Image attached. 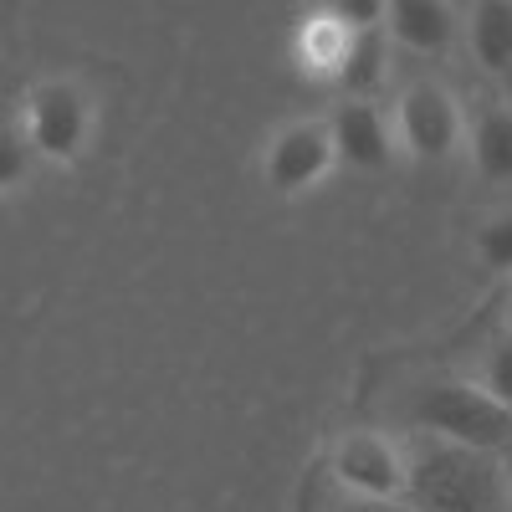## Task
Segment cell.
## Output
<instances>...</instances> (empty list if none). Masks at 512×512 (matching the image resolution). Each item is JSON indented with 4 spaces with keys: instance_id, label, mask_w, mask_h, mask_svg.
I'll return each mask as SVG.
<instances>
[{
    "instance_id": "5bb4252c",
    "label": "cell",
    "mask_w": 512,
    "mask_h": 512,
    "mask_svg": "<svg viewBox=\"0 0 512 512\" xmlns=\"http://www.w3.org/2000/svg\"><path fill=\"white\" fill-rule=\"evenodd\" d=\"M477 384L497 405L512 410V333H502V338H492V344H487L482 369H477Z\"/></svg>"
},
{
    "instance_id": "2e32d148",
    "label": "cell",
    "mask_w": 512,
    "mask_h": 512,
    "mask_svg": "<svg viewBox=\"0 0 512 512\" xmlns=\"http://www.w3.org/2000/svg\"><path fill=\"white\" fill-rule=\"evenodd\" d=\"M333 21H344L349 31H374L384 26V11H390V0H323Z\"/></svg>"
},
{
    "instance_id": "52a82bcc",
    "label": "cell",
    "mask_w": 512,
    "mask_h": 512,
    "mask_svg": "<svg viewBox=\"0 0 512 512\" xmlns=\"http://www.w3.org/2000/svg\"><path fill=\"white\" fill-rule=\"evenodd\" d=\"M328 134H333V154L344 169H359V175H379V169H390L400 139L390 118H384L369 98H349L338 103V113L328 118Z\"/></svg>"
},
{
    "instance_id": "277c9868",
    "label": "cell",
    "mask_w": 512,
    "mask_h": 512,
    "mask_svg": "<svg viewBox=\"0 0 512 512\" xmlns=\"http://www.w3.org/2000/svg\"><path fill=\"white\" fill-rule=\"evenodd\" d=\"M333 477L359 502H405L410 456L379 431H354L333 446Z\"/></svg>"
},
{
    "instance_id": "3957f363",
    "label": "cell",
    "mask_w": 512,
    "mask_h": 512,
    "mask_svg": "<svg viewBox=\"0 0 512 512\" xmlns=\"http://www.w3.org/2000/svg\"><path fill=\"white\" fill-rule=\"evenodd\" d=\"M395 139L425 164H446L466 144V118L441 82H410L395 103Z\"/></svg>"
},
{
    "instance_id": "30bf717a",
    "label": "cell",
    "mask_w": 512,
    "mask_h": 512,
    "mask_svg": "<svg viewBox=\"0 0 512 512\" xmlns=\"http://www.w3.org/2000/svg\"><path fill=\"white\" fill-rule=\"evenodd\" d=\"M466 41L487 72H512V0H477L472 21H466Z\"/></svg>"
},
{
    "instance_id": "6da1fadb",
    "label": "cell",
    "mask_w": 512,
    "mask_h": 512,
    "mask_svg": "<svg viewBox=\"0 0 512 512\" xmlns=\"http://www.w3.org/2000/svg\"><path fill=\"white\" fill-rule=\"evenodd\" d=\"M415 512H512L507 466L492 451L472 446H431L410 456V492Z\"/></svg>"
},
{
    "instance_id": "e0dca14e",
    "label": "cell",
    "mask_w": 512,
    "mask_h": 512,
    "mask_svg": "<svg viewBox=\"0 0 512 512\" xmlns=\"http://www.w3.org/2000/svg\"><path fill=\"white\" fill-rule=\"evenodd\" d=\"M344 512H400V502H359V497H354Z\"/></svg>"
},
{
    "instance_id": "ba28073f",
    "label": "cell",
    "mask_w": 512,
    "mask_h": 512,
    "mask_svg": "<svg viewBox=\"0 0 512 512\" xmlns=\"http://www.w3.org/2000/svg\"><path fill=\"white\" fill-rule=\"evenodd\" d=\"M456 6L451 0H390L384 11V31L395 47L415 52V57H441L456 41Z\"/></svg>"
},
{
    "instance_id": "5b68a950",
    "label": "cell",
    "mask_w": 512,
    "mask_h": 512,
    "mask_svg": "<svg viewBox=\"0 0 512 512\" xmlns=\"http://www.w3.org/2000/svg\"><path fill=\"white\" fill-rule=\"evenodd\" d=\"M88 134H93V108H88V98H82V88H72V82H41V88H31V98H26V144H31V154L52 159V164H67V159L82 154Z\"/></svg>"
},
{
    "instance_id": "9a60e30c",
    "label": "cell",
    "mask_w": 512,
    "mask_h": 512,
    "mask_svg": "<svg viewBox=\"0 0 512 512\" xmlns=\"http://www.w3.org/2000/svg\"><path fill=\"white\" fill-rule=\"evenodd\" d=\"M26 169H31V144H26V134H16V128L0 123V190L21 185Z\"/></svg>"
},
{
    "instance_id": "7c38bea8",
    "label": "cell",
    "mask_w": 512,
    "mask_h": 512,
    "mask_svg": "<svg viewBox=\"0 0 512 512\" xmlns=\"http://www.w3.org/2000/svg\"><path fill=\"white\" fill-rule=\"evenodd\" d=\"M349 36H354V31H349L344 21L323 16V21H313V26L303 31V57L333 77V72H338V62H344V52H349Z\"/></svg>"
},
{
    "instance_id": "8fae6325",
    "label": "cell",
    "mask_w": 512,
    "mask_h": 512,
    "mask_svg": "<svg viewBox=\"0 0 512 512\" xmlns=\"http://www.w3.org/2000/svg\"><path fill=\"white\" fill-rule=\"evenodd\" d=\"M384 72H390V36H384V26H374V31L349 36V52H344V62H338L333 82L349 98H369L384 82Z\"/></svg>"
},
{
    "instance_id": "ac0fdd59",
    "label": "cell",
    "mask_w": 512,
    "mask_h": 512,
    "mask_svg": "<svg viewBox=\"0 0 512 512\" xmlns=\"http://www.w3.org/2000/svg\"><path fill=\"white\" fill-rule=\"evenodd\" d=\"M507 492H512V456H507Z\"/></svg>"
},
{
    "instance_id": "7a4b0ae2",
    "label": "cell",
    "mask_w": 512,
    "mask_h": 512,
    "mask_svg": "<svg viewBox=\"0 0 512 512\" xmlns=\"http://www.w3.org/2000/svg\"><path fill=\"white\" fill-rule=\"evenodd\" d=\"M405 415L446 446L502 451L512 441V410L497 405L477 379H425L410 390Z\"/></svg>"
},
{
    "instance_id": "9c48e42d",
    "label": "cell",
    "mask_w": 512,
    "mask_h": 512,
    "mask_svg": "<svg viewBox=\"0 0 512 512\" xmlns=\"http://www.w3.org/2000/svg\"><path fill=\"white\" fill-rule=\"evenodd\" d=\"M466 144L487 185H512V108H482Z\"/></svg>"
},
{
    "instance_id": "4fadbf2b",
    "label": "cell",
    "mask_w": 512,
    "mask_h": 512,
    "mask_svg": "<svg viewBox=\"0 0 512 512\" xmlns=\"http://www.w3.org/2000/svg\"><path fill=\"white\" fill-rule=\"evenodd\" d=\"M477 256H482V267L497 272V277H512V210H497V216H487L477 226Z\"/></svg>"
},
{
    "instance_id": "8992f818",
    "label": "cell",
    "mask_w": 512,
    "mask_h": 512,
    "mask_svg": "<svg viewBox=\"0 0 512 512\" xmlns=\"http://www.w3.org/2000/svg\"><path fill=\"white\" fill-rule=\"evenodd\" d=\"M333 164H338V154H333L328 123L303 118V123H287L282 134L267 144L262 175H267V185H272L277 195H303V190H313V185L328 175Z\"/></svg>"
}]
</instances>
